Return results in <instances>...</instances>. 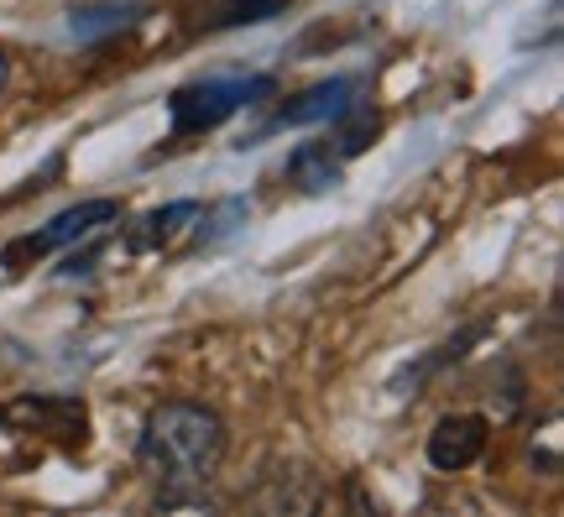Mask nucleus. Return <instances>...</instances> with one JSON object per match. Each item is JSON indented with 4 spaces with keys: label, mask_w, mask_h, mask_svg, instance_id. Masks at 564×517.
I'll use <instances>...</instances> for the list:
<instances>
[{
    "label": "nucleus",
    "mask_w": 564,
    "mask_h": 517,
    "mask_svg": "<svg viewBox=\"0 0 564 517\" xmlns=\"http://www.w3.org/2000/svg\"><path fill=\"white\" fill-rule=\"evenodd\" d=\"M230 450V429L209 402H158L137 439V465L158 492H199L215 481Z\"/></svg>",
    "instance_id": "1"
},
{
    "label": "nucleus",
    "mask_w": 564,
    "mask_h": 517,
    "mask_svg": "<svg viewBox=\"0 0 564 517\" xmlns=\"http://www.w3.org/2000/svg\"><path fill=\"white\" fill-rule=\"evenodd\" d=\"M272 95H278V79H272V74H220V79L178 84V89H173V100H167L173 141L220 131L230 116H241V110L272 100Z\"/></svg>",
    "instance_id": "2"
},
{
    "label": "nucleus",
    "mask_w": 564,
    "mask_h": 517,
    "mask_svg": "<svg viewBox=\"0 0 564 517\" xmlns=\"http://www.w3.org/2000/svg\"><path fill=\"white\" fill-rule=\"evenodd\" d=\"M121 219V204L116 200H84V204H68L63 215H53L42 230H26V236H17L6 251H0V267L6 272H26L32 261L53 257V251H68V246H84L89 236H100V230H110Z\"/></svg>",
    "instance_id": "3"
},
{
    "label": "nucleus",
    "mask_w": 564,
    "mask_h": 517,
    "mask_svg": "<svg viewBox=\"0 0 564 517\" xmlns=\"http://www.w3.org/2000/svg\"><path fill=\"white\" fill-rule=\"evenodd\" d=\"M0 423H11L17 434H42L58 439L63 450H84L89 439V408L79 398H17L0 408Z\"/></svg>",
    "instance_id": "4"
},
{
    "label": "nucleus",
    "mask_w": 564,
    "mask_h": 517,
    "mask_svg": "<svg viewBox=\"0 0 564 517\" xmlns=\"http://www.w3.org/2000/svg\"><path fill=\"white\" fill-rule=\"evenodd\" d=\"M486 444H491V418L481 413H444L434 423V434H429V465L440 471V476H455V471H470L476 460L486 455Z\"/></svg>",
    "instance_id": "5"
},
{
    "label": "nucleus",
    "mask_w": 564,
    "mask_h": 517,
    "mask_svg": "<svg viewBox=\"0 0 564 517\" xmlns=\"http://www.w3.org/2000/svg\"><path fill=\"white\" fill-rule=\"evenodd\" d=\"M204 209L199 200H173L152 209V215H141L131 230H126V251H173L183 236L204 240Z\"/></svg>",
    "instance_id": "6"
},
{
    "label": "nucleus",
    "mask_w": 564,
    "mask_h": 517,
    "mask_svg": "<svg viewBox=\"0 0 564 517\" xmlns=\"http://www.w3.org/2000/svg\"><path fill=\"white\" fill-rule=\"evenodd\" d=\"M361 95V79H319L308 84L303 95H293V100H282L278 110H272V120H267V131H288V126H314V120H335L345 110V105Z\"/></svg>",
    "instance_id": "7"
},
{
    "label": "nucleus",
    "mask_w": 564,
    "mask_h": 517,
    "mask_svg": "<svg viewBox=\"0 0 564 517\" xmlns=\"http://www.w3.org/2000/svg\"><path fill=\"white\" fill-rule=\"evenodd\" d=\"M282 173H288V183L299 194H335L345 183V158L329 141H303V147H293V158H288Z\"/></svg>",
    "instance_id": "8"
},
{
    "label": "nucleus",
    "mask_w": 564,
    "mask_h": 517,
    "mask_svg": "<svg viewBox=\"0 0 564 517\" xmlns=\"http://www.w3.org/2000/svg\"><path fill=\"white\" fill-rule=\"evenodd\" d=\"M141 17H147V0H89V6H74L68 26H74V37L100 42L116 32H131Z\"/></svg>",
    "instance_id": "9"
},
{
    "label": "nucleus",
    "mask_w": 564,
    "mask_h": 517,
    "mask_svg": "<svg viewBox=\"0 0 564 517\" xmlns=\"http://www.w3.org/2000/svg\"><path fill=\"white\" fill-rule=\"evenodd\" d=\"M377 131H382V116L371 110V100H350L340 116H335V137H329V147L350 162V158H361L366 147H371Z\"/></svg>",
    "instance_id": "10"
},
{
    "label": "nucleus",
    "mask_w": 564,
    "mask_h": 517,
    "mask_svg": "<svg viewBox=\"0 0 564 517\" xmlns=\"http://www.w3.org/2000/svg\"><path fill=\"white\" fill-rule=\"evenodd\" d=\"M486 335H491V324H486V319H476V324H465L460 335H455V340H444V345L434 351V356H423L419 366H408V381H413V387H423L429 377H440L444 366H455V360L470 356V345H481Z\"/></svg>",
    "instance_id": "11"
},
{
    "label": "nucleus",
    "mask_w": 564,
    "mask_h": 517,
    "mask_svg": "<svg viewBox=\"0 0 564 517\" xmlns=\"http://www.w3.org/2000/svg\"><path fill=\"white\" fill-rule=\"evenodd\" d=\"M293 0H220L215 6V26L220 32H230V26H257V21H272L282 17Z\"/></svg>",
    "instance_id": "12"
},
{
    "label": "nucleus",
    "mask_w": 564,
    "mask_h": 517,
    "mask_svg": "<svg viewBox=\"0 0 564 517\" xmlns=\"http://www.w3.org/2000/svg\"><path fill=\"white\" fill-rule=\"evenodd\" d=\"M220 502L209 497V492H158V513H215Z\"/></svg>",
    "instance_id": "13"
},
{
    "label": "nucleus",
    "mask_w": 564,
    "mask_h": 517,
    "mask_svg": "<svg viewBox=\"0 0 564 517\" xmlns=\"http://www.w3.org/2000/svg\"><path fill=\"white\" fill-rule=\"evenodd\" d=\"M6 79H11V58L0 53V89H6Z\"/></svg>",
    "instance_id": "14"
}]
</instances>
